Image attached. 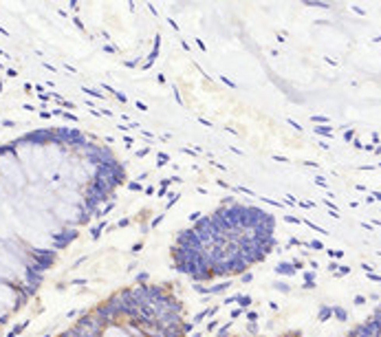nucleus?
<instances>
[{"label":"nucleus","mask_w":381,"mask_h":337,"mask_svg":"<svg viewBox=\"0 0 381 337\" xmlns=\"http://www.w3.org/2000/svg\"><path fill=\"white\" fill-rule=\"evenodd\" d=\"M278 273H293L291 265H278Z\"/></svg>","instance_id":"nucleus-1"},{"label":"nucleus","mask_w":381,"mask_h":337,"mask_svg":"<svg viewBox=\"0 0 381 337\" xmlns=\"http://www.w3.org/2000/svg\"><path fill=\"white\" fill-rule=\"evenodd\" d=\"M333 313H335V315H337V317H339V319H346V311H344V308H339V306H335V308H333Z\"/></svg>","instance_id":"nucleus-2"},{"label":"nucleus","mask_w":381,"mask_h":337,"mask_svg":"<svg viewBox=\"0 0 381 337\" xmlns=\"http://www.w3.org/2000/svg\"><path fill=\"white\" fill-rule=\"evenodd\" d=\"M330 313H333V311H330V308H322V313H319V317H322V319H326V317L330 315Z\"/></svg>","instance_id":"nucleus-3"}]
</instances>
